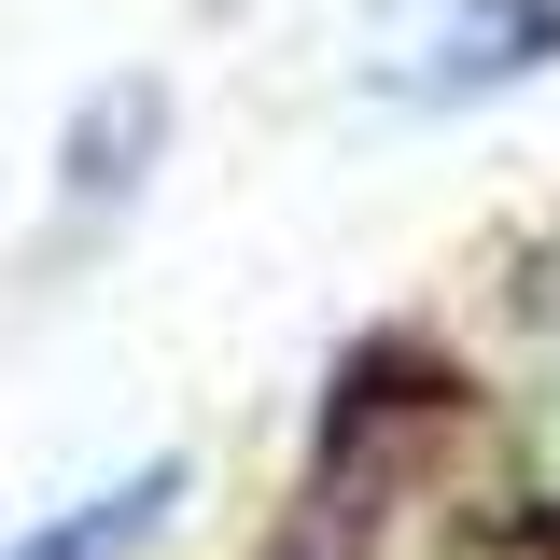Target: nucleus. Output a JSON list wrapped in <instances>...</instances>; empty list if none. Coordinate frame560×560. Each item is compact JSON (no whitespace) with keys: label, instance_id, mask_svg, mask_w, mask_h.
Returning a JSON list of instances; mask_svg holds the SVG:
<instances>
[{"label":"nucleus","instance_id":"nucleus-1","mask_svg":"<svg viewBox=\"0 0 560 560\" xmlns=\"http://www.w3.org/2000/svg\"><path fill=\"white\" fill-rule=\"evenodd\" d=\"M547 57H560V0H393L364 84L378 98H490Z\"/></svg>","mask_w":560,"mask_h":560},{"label":"nucleus","instance_id":"nucleus-2","mask_svg":"<svg viewBox=\"0 0 560 560\" xmlns=\"http://www.w3.org/2000/svg\"><path fill=\"white\" fill-rule=\"evenodd\" d=\"M168 490H183V463H140V477L84 490V504H57L43 533H14L0 560H140L154 547V518H168Z\"/></svg>","mask_w":560,"mask_h":560}]
</instances>
